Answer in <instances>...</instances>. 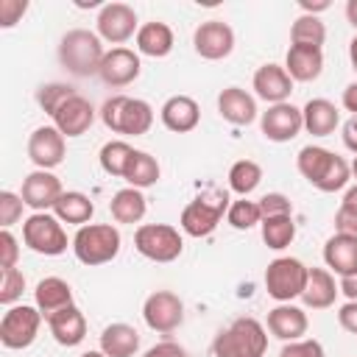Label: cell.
Instances as JSON below:
<instances>
[{"label": "cell", "mask_w": 357, "mask_h": 357, "mask_svg": "<svg viewBox=\"0 0 357 357\" xmlns=\"http://www.w3.org/2000/svg\"><path fill=\"white\" fill-rule=\"evenodd\" d=\"M324 262L337 276L357 273V237L349 234H332L324 245Z\"/></svg>", "instance_id": "484cf974"}, {"label": "cell", "mask_w": 357, "mask_h": 357, "mask_svg": "<svg viewBox=\"0 0 357 357\" xmlns=\"http://www.w3.org/2000/svg\"><path fill=\"white\" fill-rule=\"evenodd\" d=\"M310 268L296 257H276L265 268V290L279 304H290L293 298H301L307 287Z\"/></svg>", "instance_id": "8992f818"}, {"label": "cell", "mask_w": 357, "mask_h": 357, "mask_svg": "<svg viewBox=\"0 0 357 357\" xmlns=\"http://www.w3.org/2000/svg\"><path fill=\"white\" fill-rule=\"evenodd\" d=\"M340 287L335 284V276L326 271V268H310L307 273V287L301 293V301L310 307V310H326L335 304Z\"/></svg>", "instance_id": "83f0119b"}, {"label": "cell", "mask_w": 357, "mask_h": 357, "mask_svg": "<svg viewBox=\"0 0 357 357\" xmlns=\"http://www.w3.org/2000/svg\"><path fill=\"white\" fill-rule=\"evenodd\" d=\"M22 240L31 251L45 257H59L67 251V231L61 229V220L47 212H33L22 223Z\"/></svg>", "instance_id": "ba28073f"}, {"label": "cell", "mask_w": 357, "mask_h": 357, "mask_svg": "<svg viewBox=\"0 0 357 357\" xmlns=\"http://www.w3.org/2000/svg\"><path fill=\"white\" fill-rule=\"evenodd\" d=\"M259 212L262 218H276V215H293V204L282 192H268L259 198Z\"/></svg>", "instance_id": "b9f144b4"}, {"label": "cell", "mask_w": 357, "mask_h": 357, "mask_svg": "<svg viewBox=\"0 0 357 357\" xmlns=\"http://www.w3.org/2000/svg\"><path fill=\"white\" fill-rule=\"evenodd\" d=\"M139 70H142V64H139V56L134 50H128V47H112V50H106V56L100 61L98 78L106 86L120 89V86L134 84L139 78Z\"/></svg>", "instance_id": "2e32d148"}, {"label": "cell", "mask_w": 357, "mask_h": 357, "mask_svg": "<svg viewBox=\"0 0 357 357\" xmlns=\"http://www.w3.org/2000/svg\"><path fill=\"white\" fill-rule=\"evenodd\" d=\"M301 8H304V14H318V11H326L329 8V3L326 0H321V3H307V0H301Z\"/></svg>", "instance_id": "db71d44e"}, {"label": "cell", "mask_w": 357, "mask_h": 357, "mask_svg": "<svg viewBox=\"0 0 357 357\" xmlns=\"http://www.w3.org/2000/svg\"><path fill=\"white\" fill-rule=\"evenodd\" d=\"M259 128H262L265 139H271V142H290L304 128L301 109H296L290 100L268 106V112H262V117H259Z\"/></svg>", "instance_id": "5bb4252c"}, {"label": "cell", "mask_w": 357, "mask_h": 357, "mask_svg": "<svg viewBox=\"0 0 357 357\" xmlns=\"http://www.w3.org/2000/svg\"><path fill=\"white\" fill-rule=\"evenodd\" d=\"M343 106L351 112V117H357V81L343 89Z\"/></svg>", "instance_id": "816d5d0a"}, {"label": "cell", "mask_w": 357, "mask_h": 357, "mask_svg": "<svg viewBox=\"0 0 357 357\" xmlns=\"http://www.w3.org/2000/svg\"><path fill=\"white\" fill-rule=\"evenodd\" d=\"M340 293L349 298V301H357V273H351V276H340Z\"/></svg>", "instance_id": "f907efd6"}, {"label": "cell", "mask_w": 357, "mask_h": 357, "mask_svg": "<svg viewBox=\"0 0 357 357\" xmlns=\"http://www.w3.org/2000/svg\"><path fill=\"white\" fill-rule=\"evenodd\" d=\"M75 95V89L70 86V84H59V81H53V84H42L39 89H36V103L42 106V112H47V114H53L67 98H73Z\"/></svg>", "instance_id": "f35d334b"}, {"label": "cell", "mask_w": 357, "mask_h": 357, "mask_svg": "<svg viewBox=\"0 0 357 357\" xmlns=\"http://www.w3.org/2000/svg\"><path fill=\"white\" fill-rule=\"evenodd\" d=\"M120 231L112 223H86L73 237V251L84 265H106L120 254Z\"/></svg>", "instance_id": "5b68a950"}, {"label": "cell", "mask_w": 357, "mask_h": 357, "mask_svg": "<svg viewBox=\"0 0 357 357\" xmlns=\"http://www.w3.org/2000/svg\"><path fill=\"white\" fill-rule=\"evenodd\" d=\"M301 117H304V131H310L312 137H329L340 123L337 106L332 100H326V98L307 100L304 109H301Z\"/></svg>", "instance_id": "4316f807"}, {"label": "cell", "mask_w": 357, "mask_h": 357, "mask_svg": "<svg viewBox=\"0 0 357 357\" xmlns=\"http://www.w3.org/2000/svg\"><path fill=\"white\" fill-rule=\"evenodd\" d=\"M98 25V36L112 42V45H123L131 36H137L139 25H137V11L128 3H106L95 20Z\"/></svg>", "instance_id": "7c38bea8"}, {"label": "cell", "mask_w": 357, "mask_h": 357, "mask_svg": "<svg viewBox=\"0 0 357 357\" xmlns=\"http://www.w3.org/2000/svg\"><path fill=\"white\" fill-rule=\"evenodd\" d=\"M53 215L61 220V223H73V226H86L95 215V204L89 195L78 192V190H70V192H61V198L56 201L53 206Z\"/></svg>", "instance_id": "4dcf8cb0"}, {"label": "cell", "mask_w": 357, "mask_h": 357, "mask_svg": "<svg viewBox=\"0 0 357 357\" xmlns=\"http://www.w3.org/2000/svg\"><path fill=\"white\" fill-rule=\"evenodd\" d=\"M42 326V312L28 304H14L3 312L0 321V343L6 349H28Z\"/></svg>", "instance_id": "30bf717a"}, {"label": "cell", "mask_w": 357, "mask_h": 357, "mask_svg": "<svg viewBox=\"0 0 357 357\" xmlns=\"http://www.w3.org/2000/svg\"><path fill=\"white\" fill-rule=\"evenodd\" d=\"M226 218H229V223H231L237 231H248L251 226L262 223L259 201H245V198H240V201L229 204V212H226Z\"/></svg>", "instance_id": "74e56055"}, {"label": "cell", "mask_w": 357, "mask_h": 357, "mask_svg": "<svg viewBox=\"0 0 357 357\" xmlns=\"http://www.w3.org/2000/svg\"><path fill=\"white\" fill-rule=\"evenodd\" d=\"M335 229L337 234H349V237H357V212L351 209H337L335 212Z\"/></svg>", "instance_id": "bcb514c9"}, {"label": "cell", "mask_w": 357, "mask_h": 357, "mask_svg": "<svg viewBox=\"0 0 357 357\" xmlns=\"http://www.w3.org/2000/svg\"><path fill=\"white\" fill-rule=\"evenodd\" d=\"M17 259H20L17 237L8 229H3L0 231V268H17Z\"/></svg>", "instance_id": "f6af8a7d"}, {"label": "cell", "mask_w": 357, "mask_h": 357, "mask_svg": "<svg viewBox=\"0 0 357 357\" xmlns=\"http://www.w3.org/2000/svg\"><path fill=\"white\" fill-rule=\"evenodd\" d=\"M159 162L148 153V151H134V156H131V162H128V170H126V181H128V187H137V190H145V187H151V184H156L159 181Z\"/></svg>", "instance_id": "d6a6232c"}, {"label": "cell", "mask_w": 357, "mask_h": 357, "mask_svg": "<svg viewBox=\"0 0 357 357\" xmlns=\"http://www.w3.org/2000/svg\"><path fill=\"white\" fill-rule=\"evenodd\" d=\"M47 326H50L53 340H56L59 346H67V349L78 346V343L86 337V318H84V312H81L75 304H70V307L53 312V315L47 318Z\"/></svg>", "instance_id": "44dd1931"}, {"label": "cell", "mask_w": 357, "mask_h": 357, "mask_svg": "<svg viewBox=\"0 0 357 357\" xmlns=\"http://www.w3.org/2000/svg\"><path fill=\"white\" fill-rule=\"evenodd\" d=\"M145 209H148L145 195L137 187H123L109 201V212L117 223H139L145 218Z\"/></svg>", "instance_id": "1f68e13d"}, {"label": "cell", "mask_w": 357, "mask_h": 357, "mask_svg": "<svg viewBox=\"0 0 357 357\" xmlns=\"http://www.w3.org/2000/svg\"><path fill=\"white\" fill-rule=\"evenodd\" d=\"M22 206H25L22 195H17L11 190H3L0 192V226L3 229H11L22 218Z\"/></svg>", "instance_id": "60d3db41"}, {"label": "cell", "mask_w": 357, "mask_h": 357, "mask_svg": "<svg viewBox=\"0 0 357 357\" xmlns=\"http://www.w3.org/2000/svg\"><path fill=\"white\" fill-rule=\"evenodd\" d=\"M100 120L114 134L142 137L153 126V109L148 100L128 98V95H112L100 106Z\"/></svg>", "instance_id": "3957f363"}, {"label": "cell", "mask_w": 357, "mask_h": 357, "mask_svg": "<svg viewBox=\"0 0 357 357\" xmlns=\"http://www.w3.org/2000/svg\"><path fill=\"white\" fill-rule=\"evenodd\" d=\"M28 11L25 0H0V28H14Z\"/></svg>", "instance_id": "ee69618b"}, {"label": "cell", "mask_w": 357, "mask_h": 357, "mask_svg": "<svg viewBox=\"0 0 357 357\" xmlns=\"http://www.w3.org/2000/svg\"><path fill=\"white\" fill-rule=\"evenodd\" d=\"M337 324H340L346 332L357 335V301H346V304L337 310Z\"/></svg>", "instance_id": "c3c4849f"}, {"label": "cell", "mask_w": 357, "mask_h": 357, "mask_svg": "<svg viewBox=\"0 0 357 357\" xmlns=\"http://www.w3.org/2000/svg\"><path fill=\"white\" fill-rule=\"evenodd\" d=\"M33 301H36V310L42 312V318L47 321L53 312L73 304V287L59 276H45L33 290Z\"/></svg>", "instance_id": "d4e9b609"}, {"label": "cell", "mask_w": 357, "mask_h": 357, "mask_svg": "<svg viewBox=\"0 0 357 357\" xmlns=\"http://www.w3.org/2000/svg\"><path fill=\"white\" fill-rule=\"evenodd\" d=\"M262 181V167L254 162V159H240L229 167V187L237 192V195H251Z\"/></svg>", "instance_id": "d590c367"}, {"label": "cell", "mask_w": 357, "mask_h": 357, "mask_svg": "<svg viewBox=\"0 0 357 357\" xmlns=\"http://www.w3.org/2000/svg\"><path fill=\"white\" fill-rule=\"evenodd\" d=\"M340 206H343V209H351V212H357V184L346 190V195H343Z\"/></svg>", "instance_id": "f5cc1de1"}, {"label": "cell", "mask_w": 357, "mask_h": 357, "mask_svg": "<svg viewBox=\"0 0 357 357\" xmlns=\"http://www.w3.org/2000/svg\"><path fill=\"white\" fill-rule=\"evenodd\" d=\"M262 240L268 248L273 251H282L293 243L296 237V223H293V215H276V218H262Z\"/></svg>", "instance_id": "836d02e7"}, {"label": "cell", "mask_w": 357, "mask_h": 357, "mask_svg": "<svg viewBox=\"0 0 357 357\" xmlns=\"http://www.w3.org/2000/svg\"><path fill=\"white\" fill-rule=\"evenodd\" d=\"M268 332L284 343L301 340V335H307V312L293 304H279L268 312Z\"/></svg>", "instance_id": "603a6c76"}, {"label": "cell", "mask_w": 357, "mask_h": 357, "mask_svg": "<svg viewBox=\"0 0 357 357\" xmlns=\"http://www.w3.org/2000/svg\"><path fill=\"white\" fill-rule=\"evenodd\" d=\"M284 70L293 81L310 84L321 75L324 70V53L321 47H301V45H290L287 56H284Z\"/></svg>", "instance_id": "cb8c5ba5"}, {"label": "cell", "mask_w": 357, "mask_h": 357, "mask_svg": "<svg viewBox=\"0 0 357 357\" xmlns=\"http://www.w3.org/2000/svg\"><path fill=\"white\" fill-rule=\"evenodd\" d=\"M139 349V332L128 324H109L100 332V351L106 357H134Z\"/></svg>", "instance_id": "f546056e"}, {"label": "cell", "mask_w": 357, "mask_h": 357, "mask_svg": "<svg viewBox=\"0 0 357 357\" xmlns=\"http://www.w3.org/2000/svg\"><path fill=\"white\" fill-rule=\"evenodd\" d=\"M279 357H324V346L312 337H301V340H293V343H284V349L279 351Z\"/></svg>", "instance_id": "7bdbcfd3"}, {"label": "cell", "mask_w": 357, "mask_h": 357, "mask_svg": "<svg viewBox=\"0 0 357 357\" xmlns=\"http://www.w3.org/2000/svg\"><path fill=\"white\" fill-rule=\"evenodd\" d=\"M192 47L206 61H220L234 50V31L223 20H206L192 33Z\"/></svg>", "instance_id": "4fadbf2b"}, {"label": "cell", "mask_w": 357, "mask_h": 357, "mask_svg": "<svg viewBox=\"0 0 357 357\" xmlns=\"http://www.w3.org/2000/svg\"><path fill=\"white\" fill-rule=\"evenodd\" d=\"M131 156H134V148H131L128 142H123V139H112V142H106V145L100 148V153H98L100 167H103L109 176H120V178L126 176Z\"/></svg>", "instance_id": "8d00e7d4"}, {"label": "cell", "mask_w": 357, "mask_h": 357, "mask_svg": "<svg viewBox=\"0 0 357 357\" xmlns=\"http://www.w3.org/2000/svg\"><path fill=\"white\" fill-rule=\"evenodd\" d=\"M346 20L357 28V0H349V3H346Z\"/></svg>", "instance_id": "11a10c76"}, {"label": "cell", "mask_w": 357, "mask_h": 357, "mask_svg": "<svg viewBox=\"0 0 357 357\" xmlns=\"http://www.w3.org/2000/svg\"><path fill=\"white\" fill-rule=\"evenodd\" d=\"M349 59H351V67H354V73H357V36L349 42Z\"/></svg>", "instance_id": "9f6ffc18"}, {"label": "cell", "mask_w": 357, "mask_h": 357, "mask_svg": "<svg viewBox=\"0 0 357 357\" xmlns=\"http://www.w3.org/2000/svg\"><path fill=\"white\" fill-rule=\"evenodd\" d=\"M296 167L321 192H337L351 178V165L321 145H304L296 156Z\"/></svg>", "instance_id": "6da1fadb"}, {"label": "cell", "mask_w": 357, "mask_h": 357, "mask_svg": "<svg viewBox=\"0 0 357 357\" xmlns=\"http://www.w3.org/2000/svg\"><path fill=\"white\" fill-rule=\"evenodd\" d=\"M159 117H162V126L173 134H187L198 126L201 120V109L198 103L190 98V95H173L162 103L159 109Z\"/></svg>", "instance_id": "ffe728a7"}, {"label": "cell", "mask_w": 357, "mask_h": 357, "mask_svg": "<svg viewBox=\"0 0 357 357\" xmlns=\"http://www.w3.org/2000/svg\"><path fill=\"white\" fill-rule=\"evenodd\" d=\"M103 56H106V50L100 45V36L86 31V28H73L59 42V61H61V67L67 73L78 75V78L98 75Z\"/></svg>", "instance_id": "7a4b0ae2"}, {"label": "cell", "mask_w": 357, "mask_h": 357, "mask_svg": "<svg viewBox=\"0 0 357 357\" xmlns=\"http://www.w3.org/2000/svg\"><path fill=\"white\" fill-rule=\"evenodd\" d=\"M67 145H64V134L56 126H39L31 137H28V159L36 165V170H53L64 162Z\"/></svg>", "instance_id": "9a60e30c"}, {"label": "cell", "mask_w": 357, "mask_h": 357, "mask_svg": "<svg viewBox=\"0 0 357 357\" xmlns=\"http://www.w3.org/2000/svg\"><path fill=\"white\" fill-rule=\"evenodd\" d=\"M343 145H346L351 153H357V117H349V120L343 123Z\"/></svg>", "instance_id": "681fc988"}, {"label": "cell", "mask_w": 357, "mask_h": 357, "mask_svg": "<svg viewBox=\"0 0 357 357\" xmlns=\"http://www.w3.org/2000/svg\"><path fill=\"white\" fill-rule=\"evenodd\" d=\"M142 357H187V351H184V346H178L173 340H162V343L151 346Z\"/></svg>", "instance_id": "7dc6e473"}, {"label": "cell", "mask_w": 357, "mask_h": 357, "mask_svg": "<svg viewBox=\"0 0 357 357\" xmlns=\"http://www.w3.org/2000/svg\"><path fill=\"white\" fill-rule=\"evenodd\" d=\"M61 181L50 173V170H33L22 178V201L25 206H31L33 212H47L56 206V201L61 198Z\"/></svg>", "instance_id": "e0dca14e"}, {"label": "cell", "mask_w": 357, "mask_h": 357, "mask_svg": "<svg viewBox=\"0 0 357 357\" xmlns=\"http://www.w3.org/2000/svg\"><path fill=\"white\" fill-rule=\"evenodd\" d=\"M229 206V195L226 192H212V195H201L195 201H190L184 209H181V229L190 234V237H206L218 229L223 212Z\"/></svg>", "instance_id": "9c48e42d"}, {"label": "cell", "mask_w": 357, "mask_h": 357, "mask_svg": "<svg viewBox=\"0 0 357 357\" xmlns=\"http://www.w3.org/2000/svg\"><path fill=\"white\" fill-rule=\"evenodd\" d=\"M218 112L231 126H248L257 120V100L240 86H226L218 95Z\"/></svg>", "instance_id": "7402d4cb"}, {"label": "cell", "mask_w": 357, "mask_h": 357, "mask_svg": "<svg viewBox=\"0 0 357 357\" xmlns=\"http://www.w3.org/2000/svg\"><path fill=\"white\" fill-rule=\"evenodd\" d=\"M78 357H106V354L98 349V351H84V354H78Z\"/></svg>", "instance_id": "6f0895ef"}, {"label": "cell", "mask_w": 357, "mask_h": 357, "mask_svg": "<svg viewBox=\"0 0 357 357\" xmlns=\"http://www.w3.org/2000/svg\"><path fill=\"white\" fill-rule=\"evenodd\" d=\"M268 349V332L257 318L231 321L212 343L215 357H262Z\"/></svg>", "instance_id": "277c9868"}, {"label": "cell", "mask_w": 357, "mask_h": 357, "mask_svg": "<svg viewBox=\"0 0 357 357\" xmlns=\"http://www.w3.org/2000/svg\"><path fill=\"white\" fill-rule=\"evenodd\" d=\"M251 84H254L257 98L268 100L271 106L287 103V98H290V92H293V78H290L287 70L279 67V64H262V67L254 73V81H251Z\"/></svg>", "instance_id": "d6986e66"}, {"label": "cell", "mask_w": 357, "mask_h": 357, "mask_svg": "<svg viewBox=\"0 0 357 357\" xmlns=\"http://www.w3.org/2000/svg\"><path fill=\"white\" fill-rule=\"evenodd\" d=\"M351 176L357 178V156H354V162H351Z\"/></svg>", "instance_id": "680465c9"}, {"label": "cell", "mask_w": 357, "mask_h": 357, "mask_svg": "<svg viewBox=\"0 0 357 357\" xmlns=\"http://www.w3.org/2000/svg\"><path fill=\"white\" fill-rule=\"evenodd\" d=\"M137 50L142 56H151V59H165L170 50H173V31L167 22H145L139 25L137 31Z\"/></svg>", "instance_id": "f1b7e54d"}, {"label": "cell", "mask_w": 357, "mask_h": 357, "mask_svg": "<svg viewBox=\"0 0 357 357\" xmlns=\"http://www.w3.org/2000/svg\"><path fill=\"white\" fill-rule=\"evenodd\" d=\"M53 126L64 134V137H81V134H86L89 131V126L95 123V109H92V103L84 98V95H73V98H67L53 114Z\"/></svg>", "instance_id": "ac0fdd59"}, {"label": "cell", "mask_w": 357, "mask_h": 357, "mask_svg": "<svg viewBox=\"0 0 357 357\" xmlns=\"http://www.w3.org/2000/svg\"><path fill=\"white\" fill-rule=\"evenodd\" d=\"M142 318H145V324H148L153 332L170 335V332H176V329L181 326V321H184V301H181L176 293H170V290H156V293H151V296L145 298V304H142Z\"/></svg>", "instance_id": "8fae6325"}, {"label": "cell", "mask_w": 357, "mask_h": 357, "mask_svg": "<svg viewBox=\"0 0 357 357\" xmlns=\"http://www.w3.org/2000/svg\"><path fill=\"white\" fill-rule=\"evenodd\" d=\"M25 290V276L20 268H0V304L14 307V301Z\"/></svg>", "instance_id": "ab89813d"}, {"label": "cell", "mask_w": 357, "mask_h": 357, "mask_svg": "<svg viewBox=\"0 0 357 357\" xmlns=\"http://www.w3.org/2000/svg\"><path fill=\"white\" fill-rule=\"evenodd\" d=\"M137 251L151 262H173L184 251V240L170 223H142L134 231Z\"/></svg>", "instance_id": "52a82bcc"}, {"label": "cell", "mask_w": 357, "mask_h": 357, "mask_svg": "<svg viewBox=\"0 0 357 357\" xmlns=\"http://www.w3.org/2000/svg\"><path fill=\"white\" fill-rule=\"evenodd\" d=\"M326 39V25L312 17V14H301L296 17V22L290 25V42L301 45V47H321Z\"/></svg>", "instance_id": "e575fe53"}]
</instances>
